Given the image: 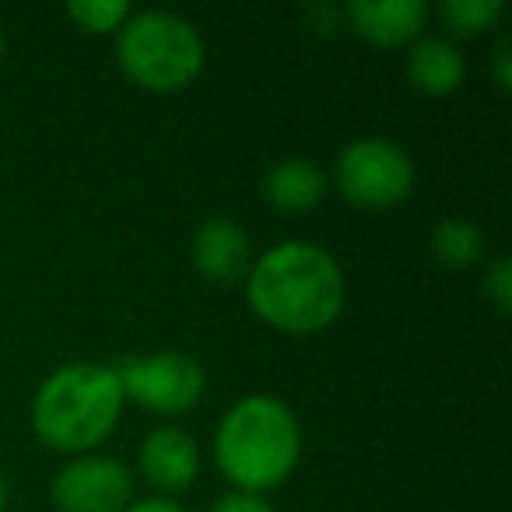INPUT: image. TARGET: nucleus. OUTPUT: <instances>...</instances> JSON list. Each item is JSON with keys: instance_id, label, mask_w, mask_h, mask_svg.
Segmentation results:
<instances>
[{"instance_id": "obj_1", "label": "nucleus", "mask_w": 512, "mask_h": 512, "mask_svg": "<svg viewBox=\"0 0 512 512\" xmlns=\"http://www.w3.org/2000/svg\"><path fill=\"white\" fill-rule=\"evenodd\" d=\"M246 302L267 327L306 337L337 323L348 302V281L323 246L288 239L253 260L246 274Z\"/></svg>"}, {"instance_id": "obj_2", "label": "nucleus", "mask_w": 512, "mask_h": 512, "mask_svg": "<svg viewBox=\"0 0 512 512\" xmlns=\"http://www.w3.org/2000/svg\"><path fill=\"white\" fill-rule=\"evenodd\" d=\"M302 456V428L295 411L271 393L235 400L214 432V463L232 491L267 495L295 474Z\"/></svg>"}, {"instance_id": "obj_3", "label": "nucleus", "mask_w": 512, "mask_h": 512, "mask_svg": "<svg viewBox=\"0 0 512 512\" xmlns=\"http://www.w3.org/2000/svg\"><path fill=\"white\" fill-rule=\"evenodd\" d=\"M123 404L127 397L113 365L71 362L36 390L32 428L57 453L85 456L113 435Z\"/></svg>"}, {"instance_id": "obj_4", "label": "nucleus", "mask_w": 512, "mask_h": 512, "mask_svg": "<svg viewBox=\"0 0 512 512\" xmlns=\"http://www.w3.org/2000/svg\"><path fill=\"white\" fill-rule=\"evenodd\" d=\"M116 60L134 85L169 95L183 92L204 71V39L172 11H141L116 32Z\"/></svg>"}, {"instance_id": "obj_5", "label": "nucleus", "mask_w": 512, "mask_h": 512, "mask_svg": "<svg viewBox=\"0 0 512 512\" xmlns=\"http://www.w3.org/2000/svg\"><path fill=\"white\" fill-rule=\"evenodd\" d=\"M330 183L362 211H390L414 190V162L390 137H358L334 158Z\"/></svg>"}, {"instance_id": "obj_6", "label": "nucleus", "mask_w": 512, "mask_h": 512, "mask_svg": "<svg viewBox=\"0 0 512 512\" xmlns=\"http://www.w3.org/2000/svg\"><path fill=\"white\" fill-rule=\"evenodd\" d=\"M116 376H120L123 397L134 400L144 411L162 414V418H179V414L193 411L207 390L204 365L186 351L123 358Z\"/></svg>"}, {"instance_id": "obj_7", "label": "nucleus", "mask_w": 512, "mask_h": 512, "mask_svg": "<svg viewBox=\"0 0 512 512\" xmlns=\"http://www.w3.org/2000/svg\"><path fill=\"white\" fill-rule=\"evenodd\" d=\"M57 512H123L134 502V474L113 456H74L50 484Z\"/></svg>"}, {"instance_id": "obj_8", "label": "nucleus", "mask_w": 512, "mask_h": 512, "mask_svg": "<svg viewBox=\"0 0 512 512\" xmlns=\"http://www.w3.org/2000/svg\"><path fill=\"white\" fill-rule=\"evenodd\" d=\"M137 470L151 488L165 495L193 488L200 474V446L186 428L179 425H158L144 435L141 453H137Z\"/></svg>"}, {"instance_id": "obj_9", "label": "nucleus", "mask_w": 512, "mask_h": 512, "mask_svg": "<svg viewBox=\"0 0 512 512\" xmlns=\"http://www.w3.org/2000/svg\"><path fill=\"white\" fill-rule=\"evenodd\" d=\"M190 260L200 278L214 281V285H235V281H246L249 267H253V246L239 221L207 218L204 225L193 228Z\"/></svg>"}, {"instance_id": "obj_10", "label": "nucleus", "mask_w": 512, "mask_h": 512, "mask_svg": "<svg viewBox=\"0 0 512 512\" xmlns=\"http://www.w3.org/2000/svg\"><path fill=\"white\" fill-rule=\"evenodd\" d=\"M344 18L365 43L393 50L421 39L428 4L425 0H351L344 4Z\"/></svg>"}, {"instance_id": "obj_11", "label": "nucleus", "mask_w": 512, "mask_h": 512, "mask_svg": "<svg viewBox=\"0 0 512 512\" xmlns=\"http://www.w3.org/2000/svg\"><path fill=\"white\" fill-rule=\"evenodd\" d=\"M407 81L418 88L421 95L432 99H446V95L460 92L467 81V57L460 46L446 36H421L407 50Z\"/></svg>"}, {"instance_id": "obj_12", "label": "nucleus", "mask_w": 512, "mask_h": 512, "mask_svg": "<svg viewBox=\"0 0 512 512\" xmlns=\"http://www.w3.org/2000/svg\"><path fill=\"white\" fill-rule=\"evenodd\" d=\"M330 190V179L313 158H302V155H292V158H281L267 169L264 176V197L274 211L281 214H306L313 207L323 204Z\"/></svg>"}, {"instance_id": "obj_13", "label": "nucleus", "mask_w": 512, "mask_h": 512, "mask_svg": "<svg viewBox=\"0 0 512 512\" xmlns=\"http://www.w3.org/2000/svg\"><path fill=\"white\" fill-rule=\"evenodd\" d=\"M432 253L446 271H467L481 260L484 235L470 218H442L432 232Z\"/></svg>"}, {"instance_id": "obj_14", "label": "nucleus", "mask_w": 512, "mask_h": 512, "mask_svg": "<svg viewBox=\"0 0 512 512\" xmlns=\"http://www.w3.org/2000/svg\"><path fill=\"white\" fill-rule=\"evenodd\" d=\"M439 15L456 36H481L505 15V4L502 0H446Z\"/></svg>"}, {"instance_id": "obj_15", "label": "nucleus", "mask_w": 512, "mask_h": 512, "mask_svg": "<svg viewBox=\"0 0 512 512\" xmlns=\"http://www.w3.org/2000/svg\"><path fill=\"white\" fill-rule=\"evenodd\" d=\"M67 15L78 25L81 32H92V36H109V32H120L134 11H130L127 0H71L67 4Z\"/></svg>"}, {"instance_id": "obj_16", "label": "nucleus", "mask_w": 512, "mask_h": 512, "mask_svg": "<svg viewBox=\"0 0 512 512\" xmlns=\"http://www.w3.org/2000/svg\"><path fill=\"white\" fill-rule=\"evenodd\" d=\"M484 295L495 302V309L502 316L509 313V306H512V264H509V256H498L495 264L488 267V274H484Z\"/></svg>"}, {"instance_id": "obj_17", "label": "nucleus", "mask_w": 512, "mask_h": 512, "mask_svg": "<svg viewBox=\"0 0 512 512\" xmlns=\"http://www.w3.org/2000/svg\"><path fill=\"white\" fill-rule=\"evenodd\" d=\"M207 512H274V505L264 495H249V491H228Z\"/></svg>"}, {"instance_id": "obj_18", "label": "nucleus", "mask_w": 512, "mask_h": 512, "mask_svg": "<svg viewBox=\"0 0 512 512\" xmlns=\"http://www.w3.org/2000/svg\"><path fill=\"white\" fill-rule=\"evenodd\" d=\"M491 67H495L498 92H509V88H512V43L505 36L495 43V53H491Z\"/></svg>"}, {"instance_id": "obj_19", "label": "nucleus", "mask_w": 512, "mask_h": 512, "mask_svg": "<svg viewBox=\"0 0 512 512\" xmlns=\"http://www.w3.org/2000/svg\"><path fill=\"white\" fill-rule=\"evenodd\" d=\"M123 512H186V509L172 502V498H141V502H130Z\"/></svg>"}, {"instance_id": "obj_20", "label": "nucleus", "mask_w": 512, "mask_h": 512, "mask_svg": "<svg viewBox=\"0 0 512 512\" xmlns=\"http://www.w3.org/2000/svg\"><path fill=\"white\" fill-rule=\"evenodd\" d=\"M8 509V481H4V470H0V512Z\"/></svg>"}, {"instance_id": "obj_21", "label": "nucleus", "mask_w": 512, "mask_h": 512, "mask_svg": "<svg viewBox=\"0 0 512 512\" xmlns=\"http://www.w3.org/2000/svg\"><path fill=\"white\" fill-rule=\"evenodd\" d=\"M0 57H4V29H0Z\"/></svg>"}]
</instances>
